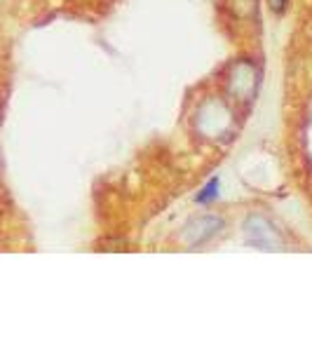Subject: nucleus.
Returning <instances> with one entry per match:
<instances>
[{"label":"nucleus","mask_w":312,"mask_h":352,"mask_svg":"<svg viewBox=\"0 0 312 352\" xmlns=\"http://www.w3.org/2000/svg\"><path fill=\"white\" fill-rule=\"evenodd\" d=\"M216 190H219V179H212L207 186H204V190L197 195V202H212L214 197H216Z\"/></svg>","instance_id":"f257e3e1"}]
</instances>
